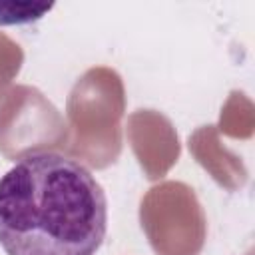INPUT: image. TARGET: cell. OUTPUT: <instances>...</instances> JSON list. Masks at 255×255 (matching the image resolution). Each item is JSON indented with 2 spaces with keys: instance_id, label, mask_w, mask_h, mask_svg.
Returning a JSON list of instances; mask_svg holds the SVG:
<instances>
[{
  "instance_id": "cell-1",
  "label": "cell",
  "mask_w": 255,
  "mask_h": 255,
  "mask_svg": "<svg viewBox=\"0 0 255 255\" xmlns=\"http://www.w3.org/2000/svg\"><path fill=\"white\" fill-rule=\"evenodd\" d=\"M106 231V193L80 161L32 151L0 177V245L8 255H96Z\"/></svg>"
}]
</instances>
